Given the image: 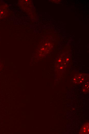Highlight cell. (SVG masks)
I'll return each mask as SVG.
<instances>
[{
	"mask_svg": "<svg viewBox=\"0 0 89 134\" xmlns=\"http://www.w3.org/2000/svg\"><path fill=\"white\" fill-rule=\"evenodd\" d=\"M88 78V74H79L76 75L72 79V82L75 83L80 84L85 81Z\"/></svg>",
	"mask_w": 89,
	"mask_h": 134,
	"instance_id": "cell-1",
	"label": "cell"
},
{
	"mask_svg": "<svg viewBox=\"0 0 89 134\" xmlns=\"http://www.w3.org/2000/svg\"><path fill=\"white\" fill-rule=\"evenodd\" d=\"M89 123L88 122L84 124L80 130L79 134H89Z\"/></svg>",
	"mask_w": 89,
	"mask_h": 134,
	"instance_id": "cell-2",
	"label": "cell"
},
{
	"mask_svg": "<svg viewBox=\"0 0 89 134\" xmlns=\"http://www.w3.org/2000/svg\"><path fill=\"white\" fill-rule=\"evenodd\" d=\"M89 82L87 81L85 83L83 88V91L84 93H87L89 91Z\"/></svg>",
	"mask_w": 89,
	"mask_h": 134,
	"instance_id": "cell-3",
	"label": "cell"
},
{
	"mask_svg": "<svg viewBox=\"0 0 89 134\" xmlns=\"http://www.w3.org/2000/svg\"><path fill=\"white\" fill-rule=\"evenodd\" d=\"M4 12V11L3 10L0 8V18L3 15Z\"/></svg>",
	"mask_w": 89,
	"mask_h": 134,
	"instance_id": "cell-4",
	"label": "cell"
},
{
	"mask_svg": "<svg viewBox=\"0 0 89 134\" xmlns=\"http://www.w3.org/2000/svg\"><path fill=\"white\" fill-rule=\"evenodd\" d=\"M2 68V65L1 63H0V70H1Z\"/></svg>",
	"mask_w": 89,
	"mask_h": 134,
	"instance_id": "cell-5",
	"label": "cell"
}]
</instances>
